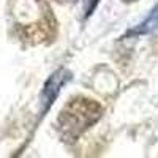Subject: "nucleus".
<instances>
[{
  "label": "nucleus",
  "instance_id": "nucleus-1",
  "mask_svg": "<svg viewBox=\"0 0 158 158\" xmlns=\"http://www.w3.org/2000/svg\"><path fill=\"white\" fill-rule=\"evenodd\" d=\"M103 108L95 101L79 97L73 100L67 108L63 109L59 118V128L65 139L74 141L81 136L85 130H89L98 118L101 117Z\"/></svg>",
  "mask_w": 158,
  "mask_h": 158
},
{
  "label": "nucleus",
  "instance_id": "nucleus-2",
  "mask_svg": "<svg viewBox=\"0 0 158 158\" xmlns=\"http://www.w3.org/2000/svg\"><path fill=\"white\" fill-rule=\"evenodd\" d=\"M65 81H68V74H67V71H65V70H59L56 74L51 76V79L46 82V85L43 89V101L46 103V108L44 109H48L49 104L52 103V100L57 97L59 90L65 84Z\"/></svg>",
  "mask_w": 158,
  "mask_h": 158
},
{
  "label": "nucleus",
  "instance_id": "nucleus-3",
  "mask_svg": "<svg viewBox=\"0 0 158 158\" xmlns=\"http://www.w3.org/2000/svg\"><path fill=\"white\" fill-rule=\"evenodd\" d=\"M158 27V5L150 11V15H149V18L144 21V22H141L139 25H136V27L133 29V30H130L127 35L128 36H138V35H146V33H149V32H152L153 29H156Z\"/></svg>",
  "mask_w": 158,
  "mask_h": 158
},
{
  "label": "nucleus",
  "instance_id": "nucleus-4",
  "mask_svg": "<svg viewBox=\"0 0 158 158\" xmlns=\"http://www.w3.org/2000/svg\"><path fill=\"white\" fill-rule=\"evenodd\" d=\"M123 2H136V0H123Z\"/></svg>",
  "mask_w": 158,
  "mask_h": 158
}]
</instances>
